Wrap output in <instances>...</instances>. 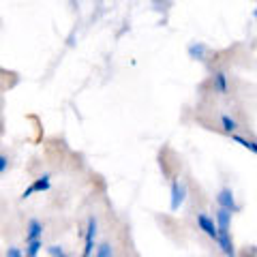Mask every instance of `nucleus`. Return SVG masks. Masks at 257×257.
<instances>
[{
  "label": "nucleus",
  "mask_w": 257,
  "mask_h": 257,
  "mask_svg": "<svg viewBox=\"0 0 257 257\" xmlns=\"http://www.w3.org/2000/svg\"><path fill=\"white\" fill-rule=\"evenodd\" d=\"M197 225H199V229H202L208 238L219 240V231H216V225H214V221H212L208 214H197Z\"/></svg>",
  "instance_id": "f257e3e1"
},
{
  "label": "nucleus",
  "mask_w": 257,
  "mask_h": 257,
  "mask_svg": "<svg viewBox=\"0 0 257 257\" xmlns=\"http://www.w3.org/2000/svg\"><path fill=\"white\" fill-rule=\"evenodd\" d=\"M229 219L231 212L219 208V212H216V231H229Z\"/></svg>",
  "instance_id": "423d86ee"
},
{
  "label": "nucleus",
  "mask_w": 257,
  "mask_h": 257,
  "mask_svg": "<svg viewBox=\"0 0 257 257\" xmlns=\"http://www.w3.org/2000/svg\"><path fill=\"white\" fill-rule=\"evenodd\" d=\"M50 255H52V257H67L60 246H50Z\"/></svg>",
  "instance_id": "4468645a"
},
{
  "label": "nucleus",
  "mask_w": 257,
  "mask_h": 257,
  "mask_svg": "<svg viewBox=\"0 0 257 257\" xmlns=\"http://www.w3.org/2000/svg\"><path fill=\"white\" fill-rule=\"evenodd\" d=\"M7 257H22V255H20L18 248H9V251H7Z\"/></svg>",
  "instance_id": "f3484780"
},
{
  "label": "nucleus",
  "mask_w": 257,
  "mask_h": 257,
  "mask_svg": "<svg viewBox=\"0 0 257 257\" xmlns=\"http://www.w3.org/2000/svg\"><path fill=\"white\" fill-rule=\"evenodd\" d=\"M214 86L219 92H227V77H225V73H216L214 75Z\"/></svg>",
  "instance_id": "1a4fd4ad"
},
{
  "label": "nucleus",
  "mask_w": 257,
  "mask_h": 257,
  "mask_svg": "<svg viewBox=\"0 0 257 257\" xmlns=\"http://www.w3.org/2000/svg\"><path fill=\"white\" fill-rule=\"evenodd\" d=\"M229 257H236V255H229Z\"/></svg>",
  "instance_id": "6ab92c4d"
},
{
  "label": "nucleus",
  "mask_w": 257,
  "mask_h": 257,
  "mask_svg": "<svg viewBox=\"0 0 257 257\" xmlns=\"http://www.w3.org/2000/svg\"><path fill=\"white\" fill-rule=\"evenodd\" d=\"M234 140L240 144V146H244L246 150H251V152H255V155H257V142H248L244 138H240V135H234Z\"/></svg>",
  "instance_id": "9d476101"
},
{
  "label": "nucleus",
  "mask_w": 257,
  "mask_h": 257,
  "mask_svg": "<svg viewBox=\"0 0 257 257\" xmlns=\"http://www.w3.org/2000/svg\"><path fill=\"white\" fill-rule=\"evenodd\" d=\"M253 18H255V20H257V9H255V13H253Z\"/></svg>",
  "instance_id": "a211bd4d"
},
{
  "label": "nucleus",
  "mask_w": 257,
  "mask_h": 257,
  "mask_svg": "<svg viewBox=\"0 0 257 257\" xmlns=\"http://www.w3.org/2000/svg\"><path fill=\"white\" fill-rule=\"evenodd\" d=\"M216 202H219V206L223 208V210H229V212H236V210H238L231 189H221L219 195H216Z\"/></svg>",
  "instance_id": "f03ea898"
},
{
  "label": "nucleus",
  "mask_w": 257,
  "mask_h": 257,
  "mask_svg": "<svg viewBox=\"0 0 257 257\" xmlns=\"http://www.w3.org/2000/svg\"><path fill=\"white\" fill-rule=\"evenodd\" d=\"M47 189H50V176H41V178H37L26 191L22 193V199L30 197L32 193H41V191H47Z\"/></svg>",
  "instance_id": "20e7f679"
},
{
  "label": "nucleus",
  "mask_w": 257,
  "mask_h": 257,
  "mask_svg": "<svg viewBox=\"0 0 257 257\" xmlns=\"http://www.w3.org/2000/svg\"><path fill=\"white\" fill-rule=\"evenodd\" d=\"M111 255V248L107 246V244H103L101 248H99V255H96V257H109Z\"/></svg>",
  "instance_id": "2eb2a0df"
},
{
  "label": "nucleus",
  "mask_w": 257,
  "mask_h": 257,
  "mask_svg": "<svg viewBox=\"0 0 257 257\" xmlns=\"http://www.w3.org/2000/svg\"><path fill=\"white\" fill-rule=\"evenodd\" d=\"M221 124H223V128H225V131H227V133H234L236 128H238L236 120H234V118H229L227 114H223V116H221Z\"/></svg>",
  "instance_id": "6e6552de"
},
{
  "label": "nucleus",
  "mask_w": 257,
  "mask_h": 257,
  "mask_svg": "<svg viewBox=\"0 0 257 257\" xmlns=\"http://www.w3.org/2000/svg\"><path fill=\"white\" fill-rule=\"evenodd\" d=\"M94 234H96V221L90 219L88 221V229H86V246H84V257H90L92 253V242H94Z\"/></svg>",
  "instance_id": "39448f33"
},
{
  "label": "nucleus",
  "mask_w": 257,
  "mask_h": 257,
  "mask_svg": "<svg viewBox=\"0 0 257 257\" xmlns=\"http://www.w3.org/2000/svg\"><path fill=\"white\" fill-rule=\"evenodd\" d=\"M240 257H257V246H255V244L244 246L242 251H240Z\"/></svg>",
  "instance_id": "f8f14e48"
},
{
  "label": "nucleus",
  "mask_w": 257,
  "mask_h": 257,
  "mask_svg": "<svg viewBox=\"0 0 257 257\" xmlns=\"http://www.w3.org/2000/svg\"><path fill=\"white\" fill-rule=\"evenodd\" d=\"M7 167H9V159H7L5 155H0V174H3Z\"/></svg>",
  "instance_id": "dca6fc26"
},
{
  "label": "nucleus",
  "mask_w": 257,
  "mask_h": 257,
  "mask_svg": "<svg viewBox=\"0 0 257 257\" xmlns=\"http://www.w3.org/2000/svg\"><path fill=\"white\" fill-rule=\"evenodd\" d=\"M204 52H206V47H204V45H197V47L193 45V47H191V56H197V58H202Z\"/></svg>",
  "instance_id": "ddd939ff"
},
{
  "label": "nucleus",
  "mask_w": 257,
  "mask_h": 257,
  "mask_svg": "<svg viewBox=\"0 0 257 257\" xmlns=\"http://www.w3.org/2000/svg\"><path fill=\"white\" fill-rule=\"evenodd\" d=\"M39 248H41V240H32V242H28V251H26V257H37Z\"/></svg>",
  "instance_id": "9b49d317"
},
{
  "label": "nucleus",
  "mask_w": 257,
  "mask_h": 257,
  "mask_svg": "<svg viewBox=\"0 0 257 257\" xmlns=\"http://www.w3.org/2000/svg\"><path fill=\"white\" fill-rule=\"evenodd\" d=\"M184 195H187V189H184V184H180V180H172V210H178L180 204L184 202Z\"/></svg>",
  "instance_id": "7ed1b4c3"
},
{
  "label": "nucleus",
  "mask_w": 257,
  "mask_h": 257,
  "mask_svg": "<svg viewBox=\"0 0 257 257\" xmlns=\"http://www.w3.org/2000/svg\"><path fill=\"white\" fill-rule=\"evenodd\" d=\"M39 236H41V223H39V221H30L26 242H32V240H39Z\"/></svg>",
  "instance_id": "0eeeda50"
}]
</instances>
